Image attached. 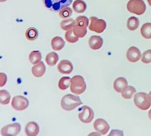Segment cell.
Returning a JSON list of instances; mask_svg holds the SVG:
<instances>
[{"mask_svg": "<svg viewBox=\"0 0 151 136\" xmlns=\"http://www.w3.org/2000/svg\"><path fill=\"white\" fill-rule=\"evenodd\" d=\"M60 104H61V107L64 110L71 111L82 104V101H81L79 96L67 94L62 98Z\"/></svg>", "mask_w": 151, "mask_h": 136, "instance_id": "obj_1", "label": "cell"}, {"mask_svg": "<svg viewBox=\"0 0 151 136\" xmlns=\"http://www.w3.org/2000/svg\"><path fill=\"white\" fill-rule=\"evenodd\" d=\"M88 26V19L85 16H78L75 20V25L73 28L74 33L78 38H83L86 34V27Z\"/></svg>", "mask_w": 151, "mask_h": 136, "instance_id": "obj_2", "label": "cell"}, {"mask_svg": "<svg viewBox=\"0 0 151 136\" xmlns=\"http://www.w3.org/2000/svg\"><path fill=\"white\" fill-rule=\"evenodd\" d=\"M86 89L85 80L81 75H75L71 80L70 90L75 95H81Z\"/></svg>", "mask_w": 151, "mask_h": 136, "instance_id": "obj_3", "label": "cell"}, {"mask_svg": "<svg viewBox=\"0 0 151 136\" xmlns=\"http://www.w3.org/2000/svg\"><path fill=\"white\" fill-rule=\"evenodd\" d=\"M43 2L45 7L50 10L58 12L71 4L72 0H43Z\"/></svg>", "mask_w": 151, "mask_h": 136, "instance_id": "obj_4", "label": "cell"}, {"mask_svg": "<svg viewBox=\"0 0 151 136\" xmlns=\"http://www.w3.org/2000/svg\"><path fill=\"white\" fill-rule=\"evenodd\" d=\"M134 103L142 110H147L151 105L150 95L145 93H138L134 95Z\"/></svg>", "mask_w": 151, "mask_h": 136, "instance_id": "obj_5", "label": "cell"}, {"mask_svg": "<svg viewBox=\"0 0 151 136\" xmlns=\"http://www.w3.org/2000/svg\"><path fill=\"white\" fill-rule=\"evenodd\" d=\"M127 9L131 13L142 15L146 10V4L143 0H130L127 4Z\"/></svg>", "mask_w": 151, "mask_h": 136, "instance_id": "obj_6", "label": "cell"}, {"mask_svg": "<svg viewBox=\"0 0 151 136\" xmlns=\"http://www.w3.org/2000/svg\"><path fill=\"white\" fill-rule=\"evenodd\" d=\"M90 25L88 28L91 31L100 33H103L106 28V22L103 19H99L98 18L95 16H91L90 17Z\"/></svg>", "mask_w": 151, "mask_h": 136, "instance_id": "obj_7", "label": "cell"}, {"mask_svg": "<svg viewBox=\"0 0 151 136\" xmlns=\"http://www.w3.org/2000/svg\"><path fill=\"white\" fill-rule=\"evenodd\" d=\"M11 106L16 110H24L29 106V101L27 98L22 95H16L12 99Z\"/></svg>", "mask_w": 151, "mask_h": 136, "instance_id": "obj_8", "label": "cell"}, {"mask_svg": "<svg viewBox=\"0 0 151 136\" xmlns=\"http://www.w3.org/2000/svg\"><path fill=\"white\" fill-rule=\"evenodd\" d=\"M21 131V124L19 123H13L3 127L1 130V135L3 136L17 135Z\"/></svg>", "mask_w": 151, "mask_h": 136, "instance_id": "obj_9", "label": "cell"}, {"mask_svg": "<svg viewBox=\"0 0 151 136\" xmlns=\"http://www.w3.org/2000/svg\"><path fill=\"white\" fill-rule=\"evenodd\" d=\"M94 111L88 106H83L78 115V118L83 123H90L94 118Z\"/></svg>", "mask_w": 151, "mask_h": 136, "instance_id": "obj_10", "label": "cell"}, {"mask_svg": "<svg viewBox=\"0 0 151 136\" xmlns=\"http://www.w3.org/2000/svg\"><path fill=\"white\" fill-rule=\"evenodd\" d=\"M94 128L96 131L99 132L101 135H106L109 130V124L103 118H98L94 123Z\"/></svg>", "mask_w": 151, "mask_h": 136, "instance_id": "obj_11", "label": "cell"}, {"mask_svg": "<svg viewBox=\"0 0 151 136\" xmlns=\"http://www.w3.org/2000/svg\"><path fill=\"white\" fill-rule=\"evenodd\" d=\"M127 59L131 62H137L141 59L142 53L137 47H131L126 53Z\"/></svg>", "mask_w": 151, "mask_h": 136, "instance_id": "obj_12", "label": "cell"}, {"mask_svg": "<svg viewBox=\"0 0 151 136\" xmlns=\"http://www.w3.org/2000/svg\"><path fill=\"white\" fill-rule=\"evenodd\" d=\"M58 69L62 74H70L73 70V65L68 60H62L58 65Z\"/></svg>", "mask_w": 151, "mask_h": 136, "instance_id": "obj_13", "label": "cell"}, {"mask_svg": "<svg viewBox=\"0 0 151 136\" xmlns=\"http://www.w3.org/2000/svg\"><path fill=\"white\" fill-rule=\"evenodd\" d=\"M39 126L35 121H30L27 124L25 127V132L26 134L29 136L37 135L39 132Z\"/></svg>", "mask_w": 151, "mask_h": 136, "instance_id": "obj_14", "label": "cell"}, {"mask_svg": "<svg viewBox=\"0 0 151 136\" xmlns=\"http://www.w3.org/2000/svg\"><path fill=\"white\" fill-rule=\"evenodd\" d=\"M103 44V40L99 35H92L88 40V45L92 50H99Z\"/></svg>", "mask_w": 151, "mask_h": 136, "instance_id": "obj_15", "label": "cell"}, {"mask_svg": "<svg viewBox=\"0 0 151 136\" xmlns=\"http://www.w3.org/2000/svg\"><path fill=\"white\" fill-rule=\"evenodd\" d=\"M46 72V67L44 65V62L40 61L39 63L35 64V66L32 67V72L33 75L36 78L41 77Z\"/></svg>", "mask_w": 151, "mask_h": 136, "instance_id": "obj_16", "label": "cell"}, {"mask_svg": "<svg viewBox=\"0 0 151 136\" xmlns=\"http://www.w3.org/2000/svg\"><path fill=\"white\" fill-rule=\"evenodd\" d=\"M128 86V81L123 77L116 78L114 82V88L117 93H122L125 87Z\"/></svg>", "mask_w": 151, "mask_h": 136, "instance_id": "obj_17", "label": "cell"}, {"mask_svg": "<svg viewBox=\"0 0 151 136\" xmlns=\"http://www.w3.org/2000/svg\"><path fill=\"white\" fill-rule=\"evenodd\" d=\"M51 45L53 50H56V51H59V50H62L64 47L65 41L61 37L55 36L52 39Z\"/></svg>", "mask_w": 151, "mask_h": 136, "instance_id": "obj_18", "label": "cell"}, {"mask_svg": "<svg viewBox=\"0 0 151 136\" xmlns=\"http://www.w3.org/2000/svg\"><path fill=\"white\" fill-rule=\"evenodd\" d=\"M72 7H73V10H75V13H81L86 11L87 5L85 1H83V0H76V1H74Z\"/></svg>", "mask_w": 151, "mask_h": 136, "instance_id": "obj_19", "label": "cell"}, {"mask_svg": "<svg viewBox=\"0 0 151 136\" xmlns=\"http://www.w3.org/2000/svg\"><path fill=\"white\" fill-rule=\"evenodd\" d=\"M29 62L32 64H37L41 60V53L39 50H34L30 53L29 56Z\"/></svg>", "mask_w": 151, "mask_h": 136, "instance_id": "obj_20", "label": "cell"}, {"mask_svg": "<svg viewBox=\"0 0 151 136\" xmlns=\"http://www.w3.org/2000/svg\"><path fill=\"white\" fill-rule=\"evenodd\" d=\"M139 25V20L136 16H131L128 19L127 27L130 30H135L138 28Z\"/></svg>", "mask_w": 151, "mask_h": 136, "instance_id": "obj_21", "label": "cell"}, {"mask_svg": "<svg viewBox=\"0 0 151 136\" xmlns=\"http://www.w3.org/2000/svg\"><path fill=\"white\" fill-rule=\"evenodd\" d=\"M59 59L58 55L55 52H51L46 56V62L49 66H54L56 64Z\"/></svg>", "mask_w": 151, "mask_h": 136, "instance_id": "obj_22", "label": "cell"}, {"mask_svg": "<svg viewBox=\"0 0 151 136\" xmlns=\"http://www.w3.org/2000/svg\"><path fill=\"white\" fill-rule=\"evenodd\" d=\"M75 25V20L73 19H67L60 22V27L63 30H69L73 29Z\"/></svg>", "mask_w": 151, "mask_h": 136, "instance_id": "obj_23", "label": "cell"}, {"mask_svg": "<svg viewBox=\"0 0 151 136\" xmlns=\"http://www.w3.org/2000/svg\"><path fill=\"white\" fill-rule=\"evenodd\" d=\"M140 32L145 38H147V39L151 38V23L147 22V23L144 24L142 26Z\"/></svg>", "mask_w": 151, "mask_h": 136, "instance_id": "obj_24", "label": "cell"}, {"mask_svg": "<svg viewBox=\"0 0 151 136\" xmlns=\"http://www.w3.org/2000/svg\"><path fill=\"white\" fill-rule=\"evenodd\" d=\"M25 36L29 41L35 40L38 36V31L35 27H29L25 32Z\"/></svg>", "mask_w": 151, "mask_h": 136, "instance_id": "obj_25", "label": "cell"}, {"mask_svg": "<svg viewBox=\"0 0 151 136\" xmlns=\"http://www.w3.org/2000/svg\"><path fill=\"white\" fill-rule=\"evenodd\" d=\"M136 89L132 86H127L124 88L122 92V96L125 99H131L134 93H136Z\"/></svg>", "mask_w": 151, "mask_h": 136, "instance_id": "obj_26", "label": "cell"}, {"mask_svg": "<svg viewBox=\"0 0 151 136\" xmlns=\"http://www.w3.org/2000/svg\"><path fill=\"white\" fill-rule=\"evenodd\" d=\"M71 80L69 77H62L58 82V87L61 90H65L71 85Z\"/></svg>", "mask_w": 151, "mask_h": 136, "instance_id": "obj_27", "label": "cell"}, {"mask_svg": "<svg viewBox=\"0 0 151 136\" xmlns=\"http://www.w3.org/2000/svg\"><path fill=\"white\" fill-rule=\"evenodd\" d=\"M65 38L66 40L69 43H75L78 41V37L74 33L73 29L67 30V32L65 33Z\"/></svg>", "mask_w": 151, "mask_h": 136, "instance_id": "obj_28", "label": "cell"}, {"mask_svg": "<svg viewBox=\"0 0 151 136\" xmlns=\"http://www.w3.org/2000/svg\"><path fill=\"white\" fill-rule=\"evenodd\" d=\"M10 95L6 90H1L0 91V103L1 104H7L10 102Z\"/></svg>", "mask_w": 151, "mask_h": 136, "instance_id": "obj_29", "label": "cell"}, {"mask_svg": "<svg viewBox=\"0 0 151 136\" xmlns=\"http://www.w3.org/2000/svg\"><path fill=\"white\" fill-rule=\"evenodd\" d=\"M72 14V10L69 7H66L59 11V16L61 19H68Z\"/></svg>", "mask_w": 151, "mask_h": 136, "instance_id": "obj_30", "label": "cell"}, {"mask_svg": "<svg viewBox=\"0 0 151 136\" xmlns=\"http://www.w3.org/2000/svg\"><path fill=\"white\" fill-rule=\"evenodd\" d=\"M142 61L145 64H149L151 62V50L145 51L142 57Z\"/></svg>", "mask_w": 151, "mask_h": 136, "instance_id": "obj_31", "label": "cell"}, {"mask_svg": "<svg viewBox=\"0 0 151 136\" xmlns=\"http://www.w3.org/2000/svg\"><path fill=\"white\" fill-rule=\"evenodd\" d=\"M7 81V75L3 72L0 74V87H3Z\"/></svg>", "mask_w": 151, "mask_h": 136, "instance_id": "obj_32", "label": "cell"}, {"mask_svg": "<svg viewBox=\"0 0 151 136\" xmlns=\"http://www.w3.org/2000/svg\"><path fill=\"white\" fill-rule=\"evenodd\" d=\"M148 116H149V118L151 120V109L149 111V112H148Z\"/></svg>", "mask_w": 151, "mask_h": 136, "instance_id": "obj_33", "label": "cell"}, {"mask_svg": "<svg viewBox=\"0 0 151 136\" xmlns=\"http://www.w3.org/2000/svg\"><path fill=\"white\" fill-rule=\"evenodd\" d=\"M147 2H148L149 5L151 6V0H147Z\"/></svg>", "mask_w": 151, "mask_h": 136, "instance_id": "obj_34", "label": "cell"}, {"mask_svg": "<svg viewBox=\"0 0 151 136\" xmlns=\"http://www.w3.org/2000/svg\"><path fill=\"white\" fill-rule=\"evenodd\" d=\"M6 1V0H0V1Z\"/></svg>", "mask_w": 151, "mask_h": 136, "instance_id": "obj_35", "label": "cell"}, {"mask_svg": "<svg viewBox=\"0 0 151 136\" xmlns=\"http://www.w3.org/2000/svg\"><path fill=\"white\" fill-rule=\"evenodd\" d=\"M149 95H150V98H151V91L150 92V93H149Z\"/></svg>", "mask_w": 151, "mask_h": 136, "instance_id": "obj_36", "label": "cell"}]
</instances>
